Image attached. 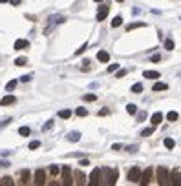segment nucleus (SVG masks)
<instances>
[{
	"instance_id": "1",
	"label": "nucleus",
	"mask_w": 181,
	"mask_h": 186,
	"mask_svg": "<svg viewBox=\"0 0 181 186\" xmlns=\"http://www.w3.org/2000/svg\"><path fill=\"white\" fill-rule=\"evenodd\" d=\"M103 175H104L103 177V184L114 186L119 179V170L117 168H104V170H103Z\"/></svg>"
},
{
	"instance_id": "2",
	"label": "nucleus",
	"mask_w": 181,
	"mask_h": 186,
	"mask_svg": "<svg viewBox=\"0 0 181 186\" xmlns=\"http://www.w3.org/2000/svg\"><path fill=\"white\" fill-rule=\"evenodd\" d=\"M156 175H157V183H159V186H168L170 184V175H168V170H167L165 166H159V168H157Z\"/></svg>"
},
{
	"instance_id": "3",
	"label": "nucleus",
	"mask_w": 181,
	"mask_h": 186,
	"mask_svg": "<svg viewBox=\"0 0 181 186\" xmlns=\"http://www.w3.org/2000/svg\"><path fill=\"white\" fill-rule=\"evenodd\" d=\"M61 173H62V184L72 186V168L70 166H61Z\"/></svg>"
},
{
	"instance_id": "4",
	"label": "nucleus",
	"mask_w": 181,
	"mask_h": 186,
	"mask_svg": "<svg viewBox=\"0 0 181 186\" xmlns=\"http://www.w3.org/2000/svg\"><path fill=\"white\" fill-rule=\"evenodd\" d=\"M88 184H90V186H99V184H101V168H93V170H92Z\"/></svg>"
},
{
	"instance_id": "5",
	"label": "nucleus",
	"mask_w": 181,
	"mask_h": 186,
	"mask_svg": "<svg viewBox=\"0 0 181 186\" xmlns=\"http://www.w3.org/2000/svg\"><path fill=\"white\" fill-rule=\"evenodd\" d=\"M33 183H35L37 186H42L44 183H46V173H44L42 168H39V170L33 173Z\"/></svg>"
},
{
	"instance_id": "6",
	"label": "nucleus",
	"mask_w": 181,
	"mask_h": 186,
	"mask_svg": "<svg viewBox=\"0 0 181 186\" xmlns=\"http://www.w3.org/2000/svg\"><path fill=\"white\" fill-rule=\"evenodd\" d=\"M126 177H128V181H130V183H139V177H141V170H139L137 166H134L132 170H128Z\"/></svg>"
},
{
	"instance_id": "7",
	"label": "nucleus",
	"mask_w": 181,
	"mask_h": 186,
	"mask_svg": "<svg viewBox=\"0 0 181 186\" xmlns=\"http://www.w3.org/2000/svg\"><path fill=\"white\" fill-rule=\"evenodd\" d=\"M150 179H152V168H146L145 172H141V177H139V184L146 186L150 183Z\"/></svg>"
},
{
	"instance_id": "8",
	"label": "nucleus",
	"mask_w": 181,
	"mask_h": 186,
	"mask_svg": "<svg viewBox=\"0 0 181 186\" xmlns=\"http://www.w3.org/2000/svg\"><path fill=\"white\" fill-rule=\"evenodd\" d=\"M108 11H110V8L108 6H99V9H97V20H104L108 17Z\"/></svg>"
},
{
	"instance_id": "9",
	"label": "nucleus",
	"mask_w": 181,
	"mask_h": 186,
	"mask_svg": "<svg viewBox=\"0 0 181 186\" xmlns=\"http://www.w3.org/2000/svg\"><path fill=\"white\" fill-rule=\"evenodd\" d=\"M73 177H75V184H79V186H84L86 184V175L81 172V170H77L73 173Z\"/></svg>"
},
{
	"instance_id": "10",
	"label": "nucleus",
	"mask_w": 181,
	"mask_h": 186,
	"mask_svg": "<svg viewBox=\"0 0 181 186\" xmlns=\"http://www.w3.org/2000/svg\"><path fill=\"white\" fill-rule=\"evenodd\" d=\"M168 175H170V184H174V186L179 184V168H174V172L168 173Z\"/></svg>"
},
{
	"instance_id": "11",
	"label": "nucleus",
	"mask_w": 181,
	"mask_h": 186,
	"mask_svg": "<svg viewBox=\"0 0 181 186\" xmlns=\"http://www.w3.org/2000/svg\"><path fill=\"white\" fill-rule=\"evenodd\" d=\"M31 181V173L29 170H20V184H28Z\"/></svg>"
},
{
	"instance_id": "12",
	"label": "nucleus",
	"mask_w": 181,
	"mask_h": 186,
	"mask_svg": "<svg viewBox=\"0 0 181 186\" xmlns=\"http://www.w3.org/2000/svg\"><path fill=\"white\" fill-rule=\"evenodd\" d=\"M150 122H152V126H157L159 122H163V115H161L159 111H156V113L150 117Z\"/></svg>"
},
{
	"instance_id": "13",
	"label": "nucleus",
	"mask_w": 181,
	"mask_h": 186,
	"mask_svg": "<svg viewBox=\"0 0 181 186\" xmlns=\"http://www.w3.org/2000/svg\"><path fill=\"white\" fill-rule=\"evenodd\" d=\"M26 48H29V42H28V40L19 39V40L15 42V49H26Z\"/></svg>"
},
{
	"instance_id": "14",
	"label": "nucleus",
	"mask_w": 181,
	"mask_h": 186,
	"mask_svg": "<svg viewBox=\"0 0 181 186\" xmlns=\"http://www.w3.org/2000/svg\"><path fill=\"white\" fill-rule=\"evenodd\" d=\"M15 101H17V99H15L13 95H6V97H2L0 104H2V106H9V104H15Z\"/></svg>"
},
{
	"instance_id": "15",
	"label": "nucleus",
	"mask_w": 181,
	"mask_h": 186,
	"mask_svg": "<svg viewBox=\"0 0 181 186\" xmlns=\"http://www.w3.org/2000/svg\"><path fill=\"white\" fill-rule=\"evenodd\" d=\"M97 60L99 62H108L110 60V53L108 51H99L97 53Z\"/></svg>"
},
{
	"instance_id": "16",
	"label": "nucleus",
	"mask_w": 181,
	"mask_h": 186,
	"mask_svg": "<svg viewBox=\"0 0 181 186\" xmlns=\"http://www.w3.org/2000/svg\"><path fill=\"white\" fill-rule=\"evenodd\" d=\"M143 77H145V79H161L159 71H145Z\"/></svg>"
},
{
	"instance_id": "17",
	"label": "nucleus",
	"mask_w": 181,
	"mask_h": 186,
	"mask_svg": "<svg viewBox=\"0 0 181 186\" xmlns=\"http://www.w3.org/2000/svg\"><path fill=\"white\" fill-rule=\"evenodd\" d=\"M79 139H81V133H79V132H72V133H68V141H70V142H77Z\"/></svg>"
},
{
	"instance_id": "18",
	"label": "nucleus",
	"mask_w": 181,
	"mask_h": 186,
	"mask_svg": "<svg viewBox=\"0 0 181 186\" xmlns=\"http://www.w3.org/2000/svg\"><path fill=\"white\" fill-rule=\"evenodd\" d=\"M167 88H168V86H167L165 82H156V84H154V88H152V90H154V91H165Z\"/></svg>"
},
{
	"instance_id": "19",
	"label": "nucleus",
	"mask_w": 181,
	"mask_h": 186,
	"mask_svg": "<svg viewBox=\"0 0 181 186\" xmlns=\"http://www.w3.org/2000/svg\"><path fill=\"white\" fill-rule=\"evenodd\" d=\"M19 133H20L22 137H29L31 130H29V126H20V128H19Z\"/></svg>"
},
{
	"instance_id": "20",
	"label": "nucleus",
	"mask_w": 181,
	"mask_h": 186,
	"mask_svg": "<svg viewBox=\"0 0 181 186\" xmlns=\"http://www.w3.org/2000/svg\"><path fill=\"white\" fill-rule=\"evenodd\" d=\"M174 48H176L174 40H172V39H167V40H165V49H167V51H174Z\"/></svg>"
},
{
	"instance_id": "21",
	"label": "nucleus",
	"mask_w": 181,
	"mask_h": 186,
	"mask_svg": "<svg viewBox=\"0 0 181 186\" xmlns=\"http://www.w3.org/2000/svg\"><path fill=\"white\" fill-rule=\"evenodd\" d=\"M143 26H145V22H132V24L126 26V31H132V29H136V28H143Z\"/></svg>"
},
{
	"instance_id": "22",
	"label": "nucleus",
	"mask_w": 181,
	"mask_h": 186,
	"mask_svg": "<svg viewBox=\"0 0 181 186\" xmlns=\"http://www.w3.org/2000/svg\"><path fill=\"white\" fill-rule=\"evenodd\" d=\"M163 144H165V148H168V150H172V148L176 146V141L168 137V139H165V141H163Z\"/></svg>"
},
{
	"instance_id": "23",
	"label": "nucleus",
	"mask_w": 181,
	"mask_h": 186,
	"mask_svg": "<svg viewBox=\"0 0 181 186\" xmlns=\"http://www.w3.org/2000/svg\"><path fill=\"white\" fill-rule=\"evenodd\" d=\"M154 130H156V126H150V128H145L143 132H141V137H148V135L154 133Z\"/></svg>"
},
{
	"instance_id": "24",
	"label": "nucleus",
	"mask_w": 181,
	"mask_h": 186,
	"mask_svg": "<svg viewBox=\"0 0 181 186\" xmlns=\"http://www.w3.org/2000/svg\"><path fill=\"white\" fill-rule=\"evenodd\" d=\"M50 173H51V175H59V173H61V166H59V164H51V166H50Z\"/></svg>"
},
{
	"instance_id": "25",
	"label": "nucleus",
	"mask_w": 181,
	"mask_h": 186,
	"mask_svg": "<svg viewBox=\"0 0 181 186\" xmlns=\"http://www.w3.org/2000/svg\"><path fill=\"white\" fill-rule=\"evenodd\" d=\"M0 184L2 186H13V179H11V177H2V179H0Z\"/></svg>"
},
{
	"instance_id": "26",
	"label": "nucleus",
	"mask_w": 181,
	"mask_h": 186,
	"mask_svg": "<svg viewBox=\"0 0 181 186\" xmlns=\"http://www.w3.org/2000/svg\"><path fill=\"white\" fill-rule=\"evenodd\" d=\"M59 117H61V119H70V117H72V110H61V111H59Z\"/></svg>"
},
{
	"instance_id": "27",
	"label": "nucleus",
	"mask_w": 181,
	"mask_h": 186,
	"mask_svg": "<svg viewBox=\"0 0 181 186\" xmlns=\"http://www.w3.org/2000/svg\"><path fill=\"white\" fill-rule=\"evenodd\" d=\"M167 119H168L170 122H174V121L179 119V115H178V111H168V113H167Z\"/></svg>"
},
{
	"instance_id": "28",
	"label": "nucleus",
	"mask_w": 181,
	"mask_h": 186,
	"mask_svg": "<svg viewBox=\"0 0 181 186\" xmlns=\"http://www.w3.org/2000/svg\"><path fill=\"white\" fill-rule=\"evenodd\" d=\"M95 99H97V95H93V93H86L84 97H83V101H84V102H93Z\"/></svg>"
},
{
	"instance_id": "29",
	"label": "nucleus",
	"mask_w": 181,
	"mask_h": 186,
	"mask_svg": "<svg viewBox=\"0 0 181 186\" xmlns=\"http://www.w3.org/2000/svg\"><path fill=\"white\" fill-rule=\"evenodd\" d=\"M126 111L130 115H136V113H137V106H136V104H128V106H126Z\"/></svg>"
},
{
	"instance_id": "30",
	"label": "nucleus",
	"mask_w": 181,
	"mask_h": 186,
	"mask_svg": "<svg viewBox=\"0 0 181 186\" xmlns=\"http://www.w3.org/2000/svg\"><path fill=\"white\" fill-rule=\"evenodd\" d=\"M123 24V17H115L114 20H112V28H119Z\"/></svg>"
},
{
	"instance_id": "31",
	"label": "nucleus",
	"mask_w": 181,
	"mask_h": 186,
	"mask_svg": "<svg viewBox=\"0 0 181 186\" xmlns=\"http://www.w3.org/2000/svg\"><path fill=\"white\" fill-rule=\"evenodd\" d=\"M143 91V84L141 82H137V84H134L132 86V93H141Z\"/></svg>"
},
{
	"instance_id": "32",
	"label": "nucleus",
	"mask_w": 181,
	"mask_h": 186,
	"mask_svg": "<svg viewBox=\"0 0 181 186\" xmlns=\"http://www.w3.org/2000/svg\"><path fill=\"white\" fill-rule=\"evenodd\" d=\"M15 64H17V66H26V64H28V59H26V57H19V59H17V60H15Z\"/></svg>"
},
{
	"instance_id": "33",
	"label": "nucleus",
	"mask_w": 181,
	"mask_h": 186,
	"mask_svg": "<svg viewBox=\"0 0 181 186\" xmlns=\"http://www.w3.org/2000/svg\"><path fill=\"white\" fill-rule=\"evenodd\" d=\"M15 88H17V80H9V82L6 84V90H8V91H13Z\"/></svg>"
},
{
	"instance_id": "34",
	"label": "nucleus",
	"mask_w": 181,
	"mask_h": 186,
	"mask_svg": "<svg viewBox=\"0 0 181 186\" xmlns=\"http://www.w3.org/2000/svg\"><path fill=\"white\" fill-rule=\"evenodd\" d=\"M75 113L79 115V117H86V115H88V110H86V108H77Z\"/></svg>"
},
{
	"instance_id": "35",
	"label": "nucleus",
	"mask_w": 181,
	"mask_h": 186,
	"mask_svg": "<svg viewBox=\"0 0 181 186\" xmlns=\"http://www.w3.org/2000/svg\"><path fill=\"white\" fill-rule=\"evenodd\" d=\"M137 150H139V146H137V144L126 146V152H128V153H136V152H137Z\"/></svg>"
},
{
	"instance_id": "36",
	"label": "nucleus",
	"mask_w": 181,
	"mask_h": 186,
	"mask_svg": "<svg viewBox=\"0 0 181 186\" xmlns=\"http://www.w3.org/2000/svg\"><path fill=\"white\" fill-rule=\"evenodd\" d=\"M53 124H55V121H48V122H46V124L42 126V130H44V132H48V130H51V128H53Z\"/></svg>"
},
{
	"instance_id": "37",
	"label": "nucleus",
	"mask_w": 181,
	"mask_h": 186,
	"mask_svg": "<svg viewBox=\"0 0 181 186\" xmlns=\"http://www.w3.org/2000/svg\"><path fill=\"white\" fill-rule=\"evenodd\" d=\"M39 146H40V142H39V141H31V142H29V150H37Z\"/></svg>"
},
{
	"instance_id": "38",
	"label": "nucleus",
	"mask_w": 181,
	"mask_h": 186,
	"mask_svg": "<svg viewBox=\"0 0 181 186\" xmlns=\"http://www.w3.org/2000/svg\"><path fill=\"white\" fill-rule=\"evenodd\" d=\"M117 68H119V64H110V66H108V73L117 71Z\"/></svg>"
},
{
	"instance_id": "39",
	"label": "nucleus",
	"mask_w": 181,
	"mask_h": 186,
	"mask_svg": "<svg viewBox=\"0 0 181 186\" xmlns=\"http://www.w3.org/2000/svg\"><path fill=\"white\" fill-rule=\"evenodd\" d=\"M86 49H88V46H86V44H84V46H81V48H79V49L75 51V55H83V53H84Z\"/></svg>"
},
{
	"instance_id": "40",
	"label": "nucleus",
	"mask_w": 181,
	"mask_h": 186,
	"mask_svg": "<svg viewBox=\"0 0 181 186\" xmlns=\"http://www.w3.org/2000/svg\"><path fill=\"white\" fill-rule=\"evenodd\" d=\"M150 60H152V62H159V60H161V55H159V53L152 55V57H150Z\"/></svg>"
},
{
	"instance_id": "41",
	"label": "nucleus",
	"mask_w": 181,
	"mask_h": 186,
	"mask_svg": "<svg viewBox=\"0 0 181 186\" xmlns=\"http://www.w3.org/2000/svg\"><path fill=\"white\" fill-rule=\"evenodd\" d=\"M20 80H22V82H29V80H31V75H22Z\"/></svg>"
},
{
	"instance_id": "42",
	"label": "nucleus",
	"mask_w": 181,
	"mask_h": 186,
	"mask_svg": "<svg viewBox=\"0 0 181 186\" xmlns=\"http://www.w3.org/2000/svg\"><path fill=\"white\" fill-rule=\"evenodd\" d=\"M126 73H128V70H119V71H117V77L121 79V77H125Z\"/></svg>"
},
{
	"instance_id": "43",
	"label": "nucleus",
	"mask_w": 181,
	"mask_h": 186,
	"mask_svg": "<svg viewBox=\"0 0 181 186\" xmlns=\"http://www.w3.org/2000/svg\"><path fill=\"white\" fill-rule=\"evenodd\" d=\"M137 119L139 121H145V119H146V111H141V113L137 115Z\"/></svg>"
},
{
	"instance_id": "44",
	"label": "nucleus",
	"mask_w": 181,
	"mask_h": 186,
	"mask_svg": "<svg viewBox=\"0 0 181 186\" xmlns=\"http://www.w3.org/2000/svg\"><path fill=\"white\" fill-rule=\"evenodd\" d=\"M9 166V161H0V168H8Z\"/></svg>"
},
{
	"instance_id": "45",
	"label": "nucleus",
	"mask_w": 181,
	"mask_h": 186,
	"mask_svg": "<svg viewBox=\"0 0 181 186\" xmlns=\"http://www.w3.org/2000/svg\"><path fill=\"white\" fill-rule=\"evenodd\" d=\"M79 164H81V166H90V161H88V159H83Z\"/></svg>"
},
{
	"instance_id": "46",
	"label": "nucleus",
	"mask_w": 181,
	"mask_h": 186,
	"mask_svg": "<svg viewBox=\"0 0 181 186\" xmlns=\"http://www.w3.org/2000/svg\"><path fill=\"white\" fill-rule=\"evenodd\" d=\"M20 2H22V0H9V4H11V6H19Z\"/></svg>"
},
{
	"instance_id": "47",
	"label": "nucleus",
	"mask_w": 181,
	"mask_h": 186,
	"mask_svg": "<svg viewBox=\"0 0 181 186\" xmlns=\"http://www.w3.org/2000/svg\"><path fill=\"white\" fill-rule=\"evenodd\" d=\"M121 148H123L121 144H114V146H112V150H121Z\"/></svg>"
},
{
	"instance_id": "48",
	"label": "nucleus",
	"mask_w": 181,
	"mask_h": 186,
	"mask_svg": "<svg viewBox=\"0 0 181 186\" xmlns=\"http://www.w3.org/2000/svg\"><path fill=\"white\" fill-rule=\"evenodd\" d=\"M0 2H8V0H0Z\"/></svg>"
},
{
	"instance_id": "49",
	"label": "nucleus",
	"mask_w": 181,
	"mask_h": 186,
	"mask_svg": "<svg viewBox=\"0 0 181 186\" xmlns=\"http://www.w3.org/2000/svg\"><path fill=\"white\" fill-rule=\"evenodd\" d=\"M95 2H103V0H95Z\"/></svg>"
},
{
	"instance_id": "50",
	"label": "nucleus",
	"mask_w": 181,
	"mask_h": 186,
	"mask_svg": "<svg viewBox=\"0 0 181 186\" xmlns=\"http://www.w3.org/2000/svg\"><path fill=\"white\" fill-rule=\"evenodd\" d=\"M117 2H123V0H117Z\"/></svg>"
}]
</instances>
